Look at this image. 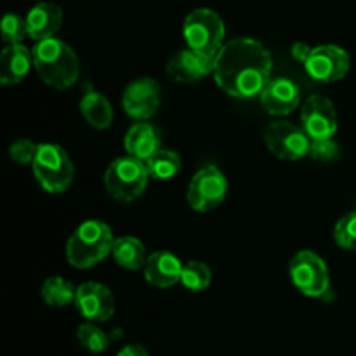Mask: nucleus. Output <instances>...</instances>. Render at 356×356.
Wrapping results in <instances>:
<instances>
[{
  "instance_id": "nucleus-24",
  "label": "nucleus",
  "mask_w": 356,
  "mask_h": 356,
  "mask_svg": "<svg viewBox=\"0 0 356 356\" xmlns=\"http://www.w3.org/2000/svg\"><path fill=\"white\" fill-rule=\"evenodd\" d=\"M212 282V271L202 261H188L183 264V273H181V284L184 289L191 292H202L209 289Z\"/></svg>"
},
{
  "instance_id": "nucleus-1",
  "label": "nucleus",
  "mask_w": 356,
  "mask_h": 356,
  "mask_svg": "<svg viewBox=\"0 0 356 356\" xmlns=\"http://www.w3.org/2000/svg\"><path fill=\"white\" fill-rule=\"evenodd\" d=\"M273 58L263 42L250 37L233 38L214 56V75L219 89L236 99H249L263 92L271 80Z\"/></svg>"
},
{
  "instance_id": "nucleus-15",
  "label": "nucleus",
  "mask_w": 356,
  "mask_h": 356,
  "mask_svg": "<svg viewBox=\"0 0 356 356\" xmlns=\"http://www.w3.org/2000/svg\"><path fill=\"white\" fill-rule=\"evenodd\" d=\"M264 111L275 117L291 115L301 103V89L291 79H271L259 94Z\"/></svg>"
},
{
  "instance_id": "nucleus-2",
  "label": "nucleus",
  "mask_w": 356,
  "mask_h": 356,
  "mask_svg": "<svg viewBox=\"0 0 356 356\" xmlns=\"http://www.w3.org/2000/svg\"><path fill=\"white\" fill-rule=\"evenodd\" d=\"M33 68L45 86L65 90L80 76V61L75 51L59 38H45L31 49Z\"/></svg>"
},
{
  "instance_id": "nucleus-6",
  "label": "nucleus",
  "mask_w": 356,
  "mask_h": 356,
  "mask_svg": "<svg viewBox=\"0 0 356 356\" xmlns=\"http://www.w3.org/2000/svg\"><path fill=\"white\" fill-rule=\"evenodd\" d=\"M183 35L188 47L205 56H216L222 47L226 26L222 17L212 9H195L186 16Z\"/></svg>"
},
{
  "instance_id": "nucleus-25",
  "label": "nucleus",
  "mask_w": 356,
  "mask_h": 356,
  "mask_svg": "<svg viewBox=\"0 0 356 356\" xmlns=\"http://www.w3.org/2000/svg\"><path fill=\"white\" fill-rule=\"evenodd\" d=\"M76 339H79L80 346L86 348L92 355L103 353L110 346V337H108V334L103 329H99L94 322L82 323L76 329Z\"/></svg>"
},
{
  "instance_id": "nucleus-21",
  "label": "nucleus",
  "mask_w": 356,
  "mask_h": 356,
  "mask_svg": "<svg viewBox=\"0 0 356 356\" xmlns=\"http://www.w3.org/2000/svg\"><path fill=\"white\" fill-rule=\"evenodd\" d=\"M111 256L117 261L118 266L129 271L145 268L146 259H148L145 243L139 238H136V236H120V238H115Z\"/></svg>"
},
{
  "instance_id": "nucleus-9",
  "label": "nucleus",
  "mask_w": 356,
  "mask_h": 356,
  "mask_svg": "<svg viewBox=\"0 0 356 356\" xmlns=\"http://www.w3.org/2000/svg\"><path fill=\"white\" fill-rule=\"evenodd\" d=\"M264 143L277 159L296 162L308 155L312 139L302 127L289 120H277L264 131Z\"/></svg>"
},
{
  "instance_id": "nucleus-14",
  "label": "nucleus",
  "mask_w": 356,
  "mask_h": 356,
  "mask_svg": "<svg viewBox=\"0 0 356 356\" xmlns=\"http://www.w3.org/2000/svg\"><path fill=\"white\" fill-rule=\"evenodd\" d=\"M214 72V56L195 52L193 49H181L167 61V75L174 82L193 83Z\"/></svg>"
},
{
  "instance_id": "nucleus-3",
  "label": "nucleus",
  "mask_w": 356,
  "mask_h": 356,
  "mask_svg": "<svg viewBox=\"0 0 356 356\" xmlns=\"http://www.w3.org/2000/svg\"><path fill=\"white\" fill-rule=\"evenodd\" d=\"M113 243L115 236L110 226L99 219H89L66 242V261L76 270H89L106 259Z\"/></svg>"
},
{
  "instance_id": "nucleus-4",
  "label": "nucleus",
  "mask_w": 356,
  "mask_h": 356,
  "mask_svg": "<svg viewBox=\"0 0 356 356\" xmlns=\"http://www.w3.org/2000/svg\"><path fill=\"white\" fill-rule=\"evenodd\" d=\"M33 176L44 191L51 195L65 193L73 183L75 169L66 149L59 145L44 143L38 145L33 163Z\"/></svg>"
},
{
  "instance_id": "nucleus-5",
  "label": "nucleus",
  "mask_w": 356,
  "mask_h": 356,
  "mask_svg": "<svg viewBox=\"0 0 356 356\" xmlns=\"http://www.w3.org/2000/svg\"><path fill=\"white\" fill-rule=\"evenodd\" d=\"M148 179L149 172L146 162L127 155L113 160L108 165L104 172V188L111 198L127 204L141 197Z\"/></svg>"
},
{
  "instance_id": "nucleus-28",
  "label": "nucleus",
  "mask_w": 356,
  "mask_h": 356,
  "mask_svg": "<svg viewBox=\"0 0 356 356\" xmlns=\"http://www.w3.org/2000/svg\"><path fill=\"white\" fill-rule=\"evenodd\" d=\"M309 156L316 162L329 163L332 160H336L339 156V146L330 139H312V145H309Z\"/></svg>"
},
{
  "instance_id": "nucleus-8",
  "label": "nucleus",
  "mask_w": 356,
  "mask_h": 356,
  "mask_svg": "<svg viewBox=\"0 0 356 356\" xmlns=\"http://www.w3.org/2000/svg\"><path fill=\"white\" fill-rule=\"evenodd\" d=\"M228 181L216 165H205L191 177L188 184V205L197 212H211L225 202Z\"/></svg>"
},
{
  "instance_id": "nucleus-22",
  "label": "nucleus",
  "mask_w": 356,
  "mask_h": 356,
  "mask_svg": "<svg viewBox=\"0 0 356 356\" xmlns=\"http://www.w3.org/2000/svg\"><path fill=\"white\" fill-rule=\"evenodd\" d=\"M40 296L45 305L52 308H65V306L75 302L76 289L73 287L72 282L65 280L63 277H49L42 284Z\"/></svg>"
},
{
  "instance_id": "nucleus-13",
  "label": "nucleus",
  "mask_w": 356,
  "mask_h": 356,
  "mask_svg": "<svg viewBox=\"0 0 356 356\" xmlns=\"http://www.w3.org/2000/svg\"><path fill=\"white\" fill-rule=\"evenodd\" d=\"M73 305L87 322H106L115 315L113 292L106 285L97 284V282H86L79 285Z\"/></svg>"
},
{
  "instance_id": "nucleus-23",
  "label": "nucleus",
  "mask_w": 356,
  "mask_h": 356,
  "mask_svg": "<svg viewBox=\"0 0 356 356\" xmlns=\"http://www.w3.org/2000/svg\"><path fill=\"white\" fill-rule=\"evenodd\" d=\"M181 165H183L181 156L174 149L167 148H160L155 155H152L146 160L149 177L159 181H167L176 177L179 174Z\"/></svg>"
},
{
  "instance_id": "nucleus-16",
  "label": "nucleus",
  "mask_w": 356,
  "mask_h": 356,
  "mask_svg": "<svg viewBox=\"0 0 356 356\" xmlns=\"http://www.w3.org/2000/svg\"><path fill=\"white\" fill-rule=\"evenodd\" d=\"M145 278L149 285L156 289H170L181 282L183 263L179 257L167 250H159L148 256L145 263Z\"/></svg>"
},
{
  "instance_id": "nucleus-26",
  "label": "nucleus",
  "mask_w": 356,
  "mask_h": 356,
  "mask_svg": "<svg viewBox=\"0 0 356 356\" xmlns=\"http://www.w3.org/2000/svg\"><path fill=\"white\" fill-rule=\"evenodd\" d=\"M334 240L344 250H356V211L348 212L334 228Z\"/></svg>"
},
{
  "instance_id": "nucleus-10",
  "label": "nucleus",
  "mask_w": 356,
  "mask_h": 356,
  "mask_svg": "<svg viewBox=\"0 0 356 356\" xmlns=\"http://www.w3.org/2000/svg\"><path fill=\"white\" fill-rule=\"evenodd\" d=\"M351 66L350 54L343 47L334 44L318 45L312 49V54L306 59L305 70L313 80L322 83H332L343 80Z\"/></svg>"
},
{
  "instance_id": "nucleus-19",
  "label": "nucleus",
  "mask_w": 356,
  "mask_h": 356,
  "mask_svg": "<svg viewBox=\"0 0 356 356\" xmlns=\"http://www.w3.org/2000/svg\"><path fill=\"white\" fill-rule=\"evenodd\" d=\"M33 66V54L23 44L7 45L0 54V82L2 86H16L28 75Z\"/></svg>"
},
{
  "instance_id": "nucleus-27",
  "label": "nucleus",
  "mask_w": 356,
  "mask_h": 356,
  "mask_svg": "<svg viewBox=\"0 0 356 356\" xmlns=\"http://www.w3.org/2000/svg\"><path fill=\"white\" fill-rule=\"evenodd\" d=\"M28 35L26 17H21L14 13H7L2 19V40L7 45L21 44Z\"/></svg>"
},
{
  "instance_id": "nucleus-11",
  "label": "nucleus",
  "mask_w": 356,
  "mask_h": 356,
  "mask_svg": "<svg viewBox=\"0 0 356 356\" xmlns=\"http://www.w3.org/2000/svg\"><path fill=\"white\" fill-rule=\"evenodd\" d=\"M162 104V90L156 80L136 79L125 87L122 94V108L131 118L139 122L149 120Z\"/></svg>"
},
{
  "instance_id": "nucleus-7",
  "label": "nucleus",
  "mask_w": 356,
  "mask_h": 356,
  "mask_svg": "<svg viewBox=\"0 0 356 356\" xmlns=\"http://www.w3.org/2000/svg\"><path fill=\"white\" fill-rule=\"evenodd\" d=\"M294 287L306 298H323L330 292V275L325 261L313 250H299L289 264Z\"/></svg>"
},
{
  "instance_id": "nucleus-20",
  "label": "nucleus",
  "mask_w": 356,
  "mask_h": 356,
  "mask_svg": "<svg viewBox=\"0 0 356 356\" xmlns=\"http://www.w3.org/2000/svg\"><path fill=\"white\" fill-rule=\"evenodd\" d=\"M80 113L90 127L104 131L113 124V108L106 96L97 90L89 89L80 99Z\"/></svg>"
},
{
  "instance_id": "nucleus-29",
  "label": "nucleus",
  "mask_w": 356,
  "mask_h": 356,
  "mask_svg": "<svg viewBox=\"0 0 356 356\" xmlns=\"http://www.w3.org/2000/svg\"><path fill=\"white\" fill-rule=\"evenodd\" d=\"M38 145H35L30 139H17L10 145L9 148V156L13 162L19 163V165H28V163H33L35 156H37Z\"/></svg>"
},
{
  "instance_id": "nucleus-12",
  "label": "nucleus",
  "mask_w": 356,
  "mask_h": 356,
  "mask_svg": "<svg viewBox=\"0 0 356 356\" xmlns=\"http://www.w3.org/2000/svg\"><path fill=\"white\" fill-rule=\"evenodd\" d=\"M301 124L309 139L334 138L339 127L336 106L325 96H309L301 108Z\"/></svg>"
},
{
  "instance_id": "nucleus-31",
  "label": "nucleus",
  "mask_w": 356,
  "mask_h": 356,
  "mask_svg": "<svg viewBox=\"0 0 356 356\" xmlns=\"http://www.w3.org/2000/svg\"><path fill=\"white\" fill-rule=\"evenodd\" d=\"M117 356H149L145 346L141 344H127L118 351Z\"/></svg>"
},
{
  "instance_id": "nucleus-30",
  "label": "nucleus",
  "mask_w": 356,
  "mask_h": 356,
  "mask_svg": "<svg viewBox=\"0 0 356 356\" xmlns=\"http://www.w3.org/2000/svg\"><path fill=\"white\" fill-rule=\"evenodd\" d=\"M312 49L313 47H309V45L305 44V42H296V44L292 45V49H291V54H292V58L296 59V61L302 63V65H305L306 59H308L309 54H312Z\"/></svg>"
},
{
  "instance_id": "nucleus-17",
  "label": "nucleus",
  "mask_w": 356,
  "mask_h": 356,
  "mask_svg": "<svg viewBox=\"0 0 356 356\" xmlns=\"http://www.w3.org/2000/svg\"><path fill=\"white\" fill-rule=\"evenodd\" d=\"M63 24V10L54 2H40L31 7L26 16L28 35L35 42L52 38Z\"/></svg>"
},
{
  "instance_id": "nucleus-18",
  "label": "nucleus",
  "mask_w": 356,
  "mask_h": 356,
  "mask_svg": "<svg viewBox=\"0 0 356 356\" xmlns=\"http://www.w3.org/2000/svg\"><path fill=\"white\" fill-rule=\"evenodd\" d=\"M124 146L127 155L146 162L149 156L155 155L162 148V136L155 125L148 122H138L125 134Z\"/></svg>"
}]
</instances>
